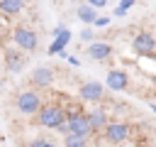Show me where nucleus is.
Wrapping results in <instances>:
<instances>
[{
    "mask_svg": "<svg viewBox=\"0 0 156 147\" xmlns=\"http://www.w3.org/2000/svg\"><path fill=\"white\" fill-rule=\"evenodd\" d=\"M76 15H78V20L83 22V24H93L95 22V17H98V7H93V5H80L78 10H76Z\"/></svg>",
    "mask_w": 156,
    "mask_h": 147,
    "instance_id": "15",
    "label": "nucleus"
},
{
    "mask_svg": "<svg viewBox=\"0 0 156 147\" xmlns=\"http://www.w3.org/2000/svg\"><path fill=\"white\" fill-rule=\"evenodd\" d=\"M110 54H112L110 42L93 39V42L88 44V56H90V59H95V61H105V59H110Z\"/></svg>",
    "mask_w": 156,
    "mask_h": 147,
    "instance_id": "9",
    "label": "nucleus"
},
{
    "mask_svg": "<svg viewBox=\"0 0 156 147\" xmlns=\"http://www.w3.org/2000/svg\"><path fill=\"white\" fill-rule=\"evenodd\" d=\"M63 120H66V110L58 103H41V108L37 113V123L44 130H56Z\"/></svg>",
    "mask_w": 156,
    "mask_h": 147,
    "instance_id": "1",
    "label": "nucleus"
},
{
    "mask_svg": "<svg viewBox=\"0 0 156 147\" xmlns=\"http://www.w3.org/2000/svg\"><path fill=\"white\" fill-rule=\"evenodd\" d=\"M68 42H71V29H66V27H63V29L54 37V42L49 44V54H51V56H54V54H58L61 49H66V47H68Z\"/></svg>",
    "mask_w": 156,
    "mask_h": 147,
    "instance_id": "13",
    "label": "nucleus"
},
{
    "mask_svg": "<svg viewBox=\"0 0 156 147\" xmlns=\"http://www.w3.org/2000/svg\"><path fill=\"white\" fill-rule=\"evenodd\" d=\"M41 147H58V145H56L54 140H44V142H41Z\"/></svg>",
    "mask_w": 156,
    "mask_h": 147,
    "instance_id": "25",
    "label": "nucleus"
},
{
    "mask_svg": "<svg viewBox=\"0 0 156 147\" xmlns=\"http://www.w3.org/2000/svg\"><path fill=\"white\" fill-rule=\"evenodd\" d=\"M66 123H68V132H76V135H83V137H90L93 135V127H90V120H88L85 110H78L73 115H66Z\"/></svg>",
    "mask_w": 156,
    "mask_h": 147,
    "instance_id": "6",
    "label": "nucleus"
},
{
    "mask_svg": "<svg viewBox=\"0 0 156 147\" xmlns=\"http://www.w3.org/2000/svg\"><path fill=\"white\" fill-rule=\"evenodd\" d=\"M56 132H61V135H68V123L63 120V123H61V125L56 127Z\"/></svg>",
    "mask_w": 156,
    "mask_h": 147,
    "instance_id": "22",
    "label": "nucleus"
},
{
    "mask_svg": "<svg viewBox=\"0 0 156 147\" xmlns=\"http://www.w3.org/2000/svg\"><path fill=\"white\" fill-rule=\"evenodd\" d=\"M80 39H83V42H93V39H95V34H93V27H90V24H85V27L80 29Z\"/></svg>",
    "mask_w": 156,
    "mask_h": 147,
    "instance_id": "17",
    "label": "nucleus"
},
{
    "mask_svg": "<svg viewBox=\"0 0 156 147\" xmlns=\"http://www.w3.org/2000/svg\"><path fill=\"white\" fill-rule=\"evenodd\" d=\"M63 27H66V24H56V27H54V29H51V37H56V34H58V32H61V29H63Z\"/></svg>",
    "mask_w": 156,
    "mask_h": 147,
    "instance_id": "24",
    "label": "nucleus"
},
{
    "mask_svg": "<svg viewBox=\"0 0 156 147\" xmlns=\"http://www.w3.org/2000/svg\"><path fill=\"white\" fill-rule=\"evenodd\" d=\"M78 98L83 103H100L105 98V83H100V81H85L78 88Z\"/></svg>",
    "mask_w": 156,
    "mask_h": 147,
    "instance_id": "5",
    "label": "nucleus"
},
{
    "mask_svg": "<svg viewBox=\"0 0 156 147\" xmlns=\"http://www.w3.org/2000/svg\"><path fill=\"white\" fill-rule=\"evenodd\" d=\"M63 147H88V137L68 132V135H63Z\"/></svg>",
    "mask_w": 156,
    "mask_h": 147,
    "instance_id": "16",
    "label": "nucleus"
},
{
    "mask_svg": "<svg viewBox=\"0 0 156 147\" xmlns=\"http://www.w3.org/2000/svg\"><path fill=\"white\" fill-rule=\"evenodd\" d=\"M41 103H44L41 96H39L37 91H32V88L17 93V98H15V108H17L22 115H37L39 108H41Z\"/></svg>",
    "mask_w": 156,
    "mask_h": 147,
    "instance_id": "3",
    "label": "nucleus"
},
{
    "mask_svg": "<svg viewBox=\"0 0 156 147\" xmlns=\"http://www.w3.org/2000/svg\"><path fill=\"white\" fill-rule=\"evenodd\" d=\"M132 49L139 54V56H149L151 51H156V37L151 32H139L134 39H132Z\"/></svg>",
    "mask_w": 156,
    "mask_h": 147,
    "instance_id": "7",
    "label": "nucleus"
},
{
    "mask_svg": "<svg viewBox=\"0 0 156 147\" xmlns=\"http://www.w3.org/2000/svg\"><path fill=\"white\" fill-rule=\"evenodd\" d=\"M105 86L110 88V91H127V86H129V74L124 71V69H112V71H107V78H105Z\"/></svg>",
    "mask_w": 156,
    "mask_h": 147,
    "instance_id": "8",
    "label": "nucleus"
},
{
    "mask_svg": "<svg viewBox=\"0 0 156 147\" xmlns=\"http://www.w3.org/2000/svg\"><path fill=\"white\" fill-rule=\"evenodd\" d=\"M0 37H2V32H0Z\"/></svg>",
    "mask_w": 156,
    "mask_h": 147,
    "instance_id": "28",
    "label": "nucleus"
},
{
    "mask_svg": "<svg viewBox=\"0 0 156 147\" xmlns=\"http://www.w3.org/2000/svg\"><path fill=\"white\" fill-rule=\"evenodd\" d=\"M102 132H105V140H107L110 145H122V142H127V140L132 137V127H129V123H122V120H112V123H107Z\"/></svg>",
    "mask_w": 156,
    "mask_h": 147,
    "instance_id": "4",
    "label": "nucleus"
},
{
    "mask_svg": "<svg viewBox=\"0 0 156 147\" xmlns=\"http://www.w3.org/2000/svg\"><path fill=\"white\" fill-rule=\"evenodd\" d=\"M151 110H154V113H156V103H154V105H151Z\"/></svg>",
    "mask_w": 156,
    "mask_h": 147,
    "instance_id": "26",
    "label": "nucleus"
},
{
    "mask_svg": "<svg viewBox=\"0 0 156 147\" xmlns=\"http://www.w3.org/2000/svg\"><path fill=\"white\" fill-rule=\"evenodd\" d=\"M110 22H112V20H110L107 15H98V17H95V22H93V27H107Z\"/></svg>",
    "mask_w": 156,
    "mask_h": 147,
    "instance_id": "18",
    "label": "nucleus"
},
{
    "mask_svg": "<svg viewBox=\"0 0 156 147\" xmlns=\"http://www.w3.org/2000/svg\"><path fill=\"white\" fill-rule=\"evenodd\" d=\"M134 2H136V0H119V5H117V7H119L122 12H127L129 7H134Z\"/></svg>",
    "mask_w": 156,
    "mask_h": 147,
    "instance_id": "19",
    "label": "nucleus"
},
{
    "mask_svg": "<svg viewBox=\"0 0 156 147\" xmlns=\"http://www.w3.org/2000/svg\"><path fill=\"white\" fill-rule=\"evenodd\" d=\"M24 5H27V0H0V12L5 17H15L24 10Z\"/></svg>",
    "mask_w": 156,
    "mask_h": 147,
    "instance_id": "14",
    "label": "nucleus"
},
{
    "mask_svg": "<svg viewBox=\"0 0 156 147\" xmlns=\"http://www.w3.org/2000/svg\"><path fill=\"white\" fill-rule=\"evenodd\" d=\"M12 42H15V47L22 49V51H37V49H39V37H37V32L29 29L27 24H17V27L12 29Z\"/></svg>",
    "mask_w": 156,
    "mask_h": 147,
    "instance_id": "2",
    "label": "nucleus"
},
{
    "mask_svg": "<svg viewBox=\"0 0 156 147\" xmlns=\"http://www.w3.org/2000/svg\"><path fill=\"white\" fill-rule=\"evenodd\" d=\"M66 61H68L71 66H80V61H78V56H73V54H68V56H66Z\"/></svg>",
    "mask_w": 156,
    "mask_h": 147,
    "instance_id": "21",
    "label": "nucleus"
},
{
    "mask_svg": "<svg viewBox=\"0 0 156 147\" xmlns=\"http://www.w3.org/2000/svg\"><path fill=\"white\" fill-rule=\"evenodd\" d=\"M32 83L39 86V88H49V86L54 83V71H51L49 66H37V69L32 71Z\"/></svg>",
    "mask_w": 156,
    "mask_h": 147,
    "instance_id": "12",
    "label": "nucleus"
},
{
    "mask_svg": "<svg viewBox=\"0 0 156 147\" xmlns=\"http://www.w3.org/2000/svg\"><path fill=\"white\" fill-rule=\"evenodd\" d=\"M5 69L10 74H20L24 69V56H22V49H7L5 51Z\"/></svg>",
    "mask_w": 156,
    "mask_h": 147,
    "instance_id": "11",
    "label": "nucleus"
},
{
    "mask_svg": "<svg viewBox=\"0 0 156 147\" xmlns=\"http://www.w3.org/2000/svg\"><path fill=\"white\" fill-rule=\"evenodd\" d=\"M85 115H88V120H90L93 132H95V130H105V125H107V120H110V113H107V108H102V105L85 110Z\"/></svg>",
    "mask_w": 156,
    "mask_h": 147,
    "instance_id": "10",
    "label": "nucleus"
},
{
    "mask_svg": "<svg viewBox=\"0 0 156 147\" xmlns=\"http://www.w3.org/2000/svg\"><path fill=\"white\" fill-rule=\"evenodd\" d=\"M44 140H46V137H34V140H32L27 147H41V142H44Z\"/></svg>",
    "mask_w": 156,
    "mask_h": 147,
    "instance_id": "23",
    "label": "nucleus"
},
{
    "mask_svg": "<svg viewBox=\"0 0 156 147\" xmlns=\"http://www.w3.org/2000/svg\"><path fill=\"white\" fill-rule=\"evenodd\" d=\"M85 2H88V5H93V7H98V10L107 5V0H85Z\"/></svg>",
    "mask_w": 156,
    "mask_h": 147,
    "instance_id": "20",
    "label": "nucleus"
},
{
    "mask_svg": "<svg viewBox=\"0 0 156 147\" xmlns=\"http://www.w3.org/2000/svg\"><path fill=\"white\" fill-rule=\"evenodd\" d=\"M0 91H2V76H0Z\"/></svg>",
    "mask_w": 156,
    "mask_h": 147,
    "instance_id": "27",
    "label": "nucleus"
}]
</instances>
